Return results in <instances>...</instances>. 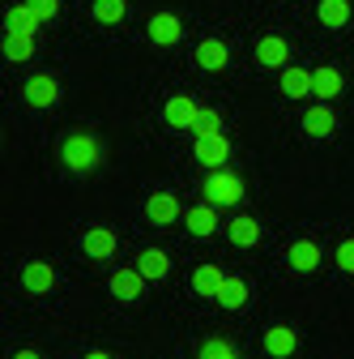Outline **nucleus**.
I'll return each mask as SVG.
<instances>
[{
  "label": "nucleus",
  "mask_w": 354,
  "mask_h": 359,
  "mask_svg": "<svg viewBox=\"0 0 354 359\" xmlns=\"http://www.w3.org/2000/svg\"><path fill=\"white\" fill-rule=\"evenodd\" d=\"M312 95H316L320 103H329V99H337V95H341V73H337L333 65H325V69H316V73H312Z\"/></svg>",
  "instance_id": "ddd939ff"
},
{
  "label": "nucleus",
  "mask_w": 354,
  "mask_h": 359,
  "mask_svg": "<svg viewBox=\"0 0 354 359\" xmlns=\"http://www.w3.org/2000/svg\"><path fill=\"white\" fill-rule=\"evenodd\" d=\"M222 283H227V274H222L218 265H201L197 274H192V291H197V295H209V299H218Z\"/></svg>",
  "instance_id": "f3484780"
},
{
  "label": "nucleus",
  "mask_w": 354,
  "mask_h": 359,
  "mask_svg": "<svg viewBox=\"0 0 354 359\" xmlns=\"http://www.w3.org/2000/svg\"><path fill=\"white\" fill-rule=\"evenodd\" d=\"M337 265L346 269V274H354V240H346V244L337 248Z\"/></svg>",
  "instance_id": "c756f323"
},
{
  "label": "nucleus",
  "mask_w": 354,
  "mask_h": 359,
  "mask_svg": "<svg viewBox=\"0 0 354 359\" xmlns=\"http://www.w3.org/2000/svg\"><path fill=\"white\" fill-rule=\"evenodd\" d=\"M227 236H231V244H239V248H252V244L260 240V222H256V218H235L231 227H227Z\"/></svg>",
  "instance_id": "4be33fe9"
},
{
  "label": "nucleus",
  "mask_w": 354,
  "mask_h": 359,
  "mask_svg": "<svg viewBox=\"0 0 354 359\" xmlns=\"http://www.w3.org/2000/svg\"><path fill=\"white\" fill-rule=\"evenodd\" d=\"M137 269H141L150 283H158V278H167V274H171V257H167L162 248H146V252L137 257Z\"/></svg>",
  "instance_id": "dca6fc26"
},
{
  "label": "nucleus",
  "mask_w": 354,
  "mask_h": 359,
  "mask_svg": "<svg viewBox=\"0 0 354 359\" xmlns=\"http://www.w3.org/2000/svg\"><path fill=\"white\" fill-rule=\"evenodd\" d=\"M201 359H239V355H235V346H231L227 338H213V342H205Z\"/></svg>",
  "instance_id": "cd10ccee"
},
{
  "label": "nucleus",
  "mask_w": 354,
  "mask_h": 359,
  "mask_svg": "<svg viewBox=\"0 0 354 359\" xmlns=\"http://www.w3.org/2000/svg\"><path fill=\"white\" fill-rule=\"evenodd\" d=\"M56 99H60L56 77H30V81H26V103H30V107H52Z\"/></svg>",
  "instance_id": "1a4fd4ad"
},
{
  "label": "nucleus",
  "mask_w": 354,
  "mask_h": 359,
  "mask_svg": "<svg viewBox=\"0 0 354 359\" xmlns=\"http://www.w3.org/2000/svg\"><path fill=\"white\" fill-rule=\"evenodd\" d=\"M192 133H197V137L222 133V116H218V111H201V116H197V124H192Z\"/></svg>",
  "instance_id": "bb28decb"
},
{
  "label": "nucleus",
  "mask_w": 354,
  "mask_h": 359,
  "mask_svg": "<svg viewBox=\"0 0 354 359\" xmlns=\"http://www.w3.org/2000/svg\"><path fill=\"white\" fill-rule=\"evenodd\" d=\"M218 205L213 201H205V205H192L184 218H188V231L192 236H213V227H218V214H213Z\"/></svg>",
  "instance_id": "a211bd4d"
},
{
  "label": "nucleus",
  "mask_w": 354,
  "mask_h": 359,
  "mask_svg": "<svg viewBox=\"0 0 354 359\" xmlns=\"http://www.w3.org/2000/svg\"><path fill=\"white\" fill-rule=\"evenodd\" d=\"M197 116H201V107H197L188 95L167 99V124H175V128H192V124H197Z\"/></svg>",
  "instance_id": "9d476101"
},
{
  "label": "nucleus",
  "mask_w": 354,
  "mask_h": 359,
  "mask_svg": "<svg viewBox=\"0 0 354 359\" xmlns=\"http://www.w3.org/2000/svg\"><path fill=\"white\" fill-rule=\"evenodd\" d=\"M81 248H85V257L107 261V257L115 252V231H111V227H90V231L81 236Z\"/></svg>",
  "instance_id": "423d86ee"
},
{
  "label": "nucleus",
  "mask_w": 354,
  "mask_h": 359,
  "mask_svg": "<svg viewBox=\"0 0 354 359\" xmlns=\"http://www.w3.org/2000/svg\"><path fill=\"white\" fill-rule=\"evenodd\" d=\"M94 22H103V26L124 22V0H94Z\"/></svg>",
  "instance_id": "a878e982"
},
{
  "label": "nucleus",
  "mask_w": 354,
  "mask_h": 359,
  "mask_svg": "<svg viewBox=\"0 0 354 359\" xmlns=\"http://www.w3.org/2000/svg\"><path fill=\"white\" fill-rule=\"evenodd\" d=\"M146 218L158 222V227L175 222V218H180V201H175V193H154V197L146 201Z\"/></svg>",
  "instance_id": "0eeeda50"
},
{
  "label": "nucleus",
  "mask_w": 354,
  "mask_h": 359,
  "mask_svg": "<svg viewBox=\"0 0 354 359\" xmlns=\"http://www.w3.org/2000/svg\"><path fill=\"white\" fill-rule=\"evenodd\" d=\"M227 43H218V39H205L201 48H197V65L201 69H209V73H218V69H227Z\"/></svg>",
  "instance_id": "6ab92c4d"
},
{
  "label": "nucleus",
  "mask_w": 354,
  "mask_h": 359,
  "mask_svg": "<svg viewBox=\"0 0 354 359\" xmlns=\"http://www.w3.org/2000/svg\"><path fill=\"white\" fill-rule=\"evenodd\" d=\"M13 359H43V355H34V351H17Z\"/></svg>",
  "instance_id": "7c9ffc66"
},
{
  "label": "nucleus",
  "mask_w": 354,
  "mask_h": 359,
  "mask_svg": "<svg viewBox=\"0 0 354 359\" xmlns=\"http://www.w3.org/2000/svg\"><path fill=\"white\" fill-rule=\"evenodd\" d=\"M38 26H43V18L30 9V5H13L9 13H5V30H17V34H38Z\"/></svg>",
  "instance_id": "4468645a"
},
{
  "label": "nucleus",
  "mask_w": 354,
  "mask_h": 359,
  "mask_svg": "<svg viewBox=\"0 0 354 359\" xmlns=\"http://www.w3.org/2000/svg\"><path fill=\"white\" fill-rule=\"evenodd\" d=\"M264 351H269L274 359L295 355V330L290 325H269V330H264Z\"/></svg>",
  "instance_id": "2eb2a0df"
},
{
  "label": "nucleus",
  "mask_w": 354,
  "mask_h": 359,
  "mask_svg": "<svg viewBox=\"0 0 354 359\" xmlns=\"http://www.w3.org/2000/svg\"><path fill=\"white\" fill-rule=\"evenodd\" d=\"M231 158V146H227V137L222 133H209V137H197V163H205V167H222Z\"/></svg>",
  "instance_id": "20e7f679"
},
{
  "label": "nucleus",
  "mask_w": 354,
  "mask_h": 359,
  "mask_svg": "<svg viewBox=\"0 0 354 359\" xmlns=\"http://www.w3.org/2000/svg\"><path fill=\"white\" fill-rule=\"evenodd\" d=\"M282 95L286 99H307L312 95V73L307 69H286L282 73Z\"/></svg>",
  "instance_id": "aec40b11"
},
{
  "label": "nucleus",
  "mask_w": 354,
  "mask_h": 359,
  "mask_svg": "<svg viewBox=\"0 0 354 359\" xmlns=\"http://www.w3.org/2000/svg\"><path fill=\"white\" fill-rule=\"evenodd\" d=\"M239 197H243L239 175H231V171H222V167H218V171L205 180V201H213V205H235Z\"/></svg>",
  "instance_id": "f03ea898"
},
{
  "label": "nucleus",
  "mask_w": 354,
  "mask_h": 359,
  "mask_svg": "<svg viewBox=\"0 0 354 359\" xmlns=\"http://www.w3.org/2000/svg\"><path fill=\"white\" fill-rule=\"evenodd\" d=\"M218 304H222V308H243L248 304V283L243 278H227L222 291H218Z\"/></svg>",
  "instance_id": "b1692460"
},
{
  "label": "nucleus",
  "mask_w": 354,
  "mask_h": 359,
  "mask_svg": "<svg viewBox=\"0 0 354 359\" xmlns=\"http://www.w3.org/2000/svg\"><path fill=\"white\" fill-rule=\"evenodd\" d=\"M146 274H141V269H115V274H111V295L115 299H124V304H132V299H141L146 295Z\"/></svg>",
  "instance_id": "7ed1b4c3"
},
{
  "label": "nucleus",
  "mask_w": 354,
  "mask_h": 359,
  "mask_svg": "<svg viewBox=\"0 0 354 359\" xmlns=\"http://www.w3.org/2000/svg\"><path fill=\"white\" fill-rule=\"evenodd\" d=\"M85 359H111L107 351H90V355H85Z\"/></svg>",
  "instance_id": "2f4dec72"
},
{
  "label": "nucleus",
  "mask_w": 354,
  "mask_h": 359,
  "mask_svg": "<svg viewBox=\"0 0 354 359\" xmlns=\"http://www.w3.org/2000/svg\"><path fill=\"white\" fill-rule=\"evenodd\" d=\"M333 124H337V116L320 103V107H312V111H307L303 116V128H307V137H329V133H333Z\"/></svg>",
  "instance_id": "412c9836"
},
{
  "label": "nucleus",
  "mask_w": 354,
  "mask_h": 359,
  "mask_svg": "<svg viewBox=\"0 0 354 359\" xmlns=\"http://www.w3.org/2000/svg\"><path fill=\"white\" fill-rule=\"evenodd\" d=\"M26 5H30V9H34L43 22H52V18L60 13V0H26Z\"/></svg>",
  "instance_id": "c85d7f7f"
},
{
  "label": "nucleus",
  "mask_w": 354,
  "mask_h": 359,
  "mask_svg": "<svg viewBox=\"0 0 354 359\" xmlns=\"http://www.w3.org/2000/svg\"><path fill=\"white\" fill-rule=\"evenodd\" d=\"M320 22L329 30H341L350 22V0H320Z\"/></svg>",
  "instance_id": "5701e85b"
},
{
  "label": "nucleus",
  "mask_w": 354,
  "mask_h": 359,
  "mask_svg": "<svg viewBox=\"0 0 354 359\" xmlns=\"http://www.w3.org/2000/svg\"><path fill=\"white\" fill-rule=\"evenodd\" d=\"M52 283H56V274H52V265H48V261H30V265L22 269V287L34 291V295L52 291Z\"/></svg>",
  "instance_id": "f8f14e48"
},
{
  "label": "nucleus",
  "mask_w": 354,
  "mask_h": 359,
  "mask_svg": "<svg viewBox=\"0 0 354 359\" xmlns=\"http://www.w3.org/2000/svg\"><path fill=\"white\" fill-rule=\"evenodd\" d=\"M286 261L299 269V274H307V269L320 265V244H316V240H295L290 252H286Z\"/></svg>",
  "instance_id": "9b49d317"
},
{
  "label": "nucleus",
  "mask_w": 354,
  "mask_h": 359,
  "mask_svg": "<svg viewBox=\"0 0 354 359\" xmlns=\"http://www.w3.org/2000/svg\"><path fill=\"white\" fill-rule=\"evenodd\" d=\"M60 158H64L69 171H94L99 158H103V146H99V137H90V133H73L64 142V150H60Z\"/></svg>",
  "instance_id": "f257e3e1"
},
{
  "label": "nucleus",
  "mask_w": 354,
  "mask_h": 359,
  "mask_svg": "<svg viewBox=\"0 0 354 359\" xmlns=\"http://www.w3.org/2000/svg\"><path fill=\"white\" fill-rule=\"evenodd\" d=\"M30 52H34V39H30V34L5 30V56H9V60H30Z\"/></svg>",
  "instance_id": "393cba45"
},
{
  "label": "nucleus",
  "mask_w": 354,
  "mask_h": 359,
  "mask_svg": "<svg viewBox=\"0 0 354 359\" xmlns=\"http://www.w3.org/2000/svg\"><path fill=\"white\" fill-rule=\"evenodd\" d=\"M286 56H290V48H286V39H278V34H264V39L256 43V60H260L264 69H282Z\"/></svg>",
  "instance_id": "6e6552de"
},
{
  "label": "nucleus",
  "mask_w": 354,
  "mask_h": 359,
  "mask_svg": "<svg viewBox=\"0 0 354 359\" xmlns=\"http://www.w3.org/2000/svg\"><path fill=\"white\" fill-rule=\"evenodd\" d=\"M180 34H184V22L175 18V13H154V18H150V39L158 43V48L180 43Z\"/></svg>",
  "instance_id": "39448f33"
}]
</instances>
